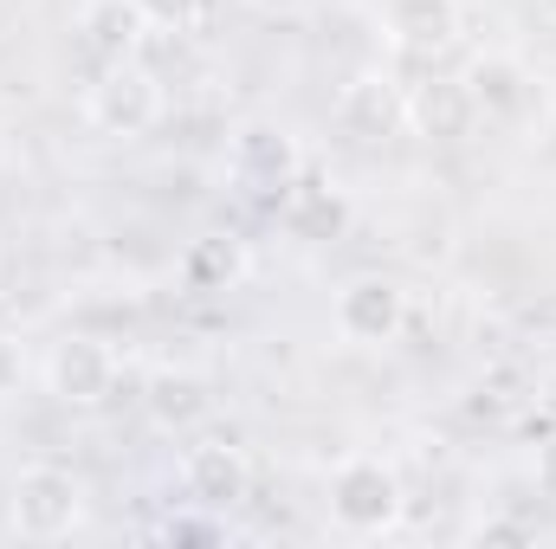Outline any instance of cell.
Here are the masks:
<instances>
[{"label": "cell", "instance_id": "obj_20", "mask_svg": "<svg viewBox=\"0 0 556 549\" xmlns=\"http://www.w3.org/2000/svg\"><path fill=\"white\" fill-rule=\"evenodd\" d=\"M544 13H551V20H556V0H544Z\"/></svg>", "mask_w": 556, "mask_h": 549}, {"label": "cell", "instance_id": "obj_2", "mask_svg": "<svg viewBox=\"0 0 556 549\" xmlns=\"http://www.w3.org/2000/svg\"><path fill=\"white\" fill-rule=\"evenodd\" d=\"M85 524V478L72 465H26L13 478V498H7V531L26 537V544H65L72 531Z\"/></svg>", "mask_w": 556, "mask_h": 549}, {"label": "cell", "instance_id": "obj_8", "mask_svg": "<svg viewBox=\"0 0 556 549\" xmlns=\"http://www.w3.org/2000/svg\"><path fill=\"white\" fill-rule=\"evenodd\" d=\"M466 85V98H472V117L479 124H525V111H531V98H538V78L511 59V52H485V59H472V72L459 78Z\"/></svg>", "mask_w": 556, "mask_h": 549}, {"label": "cell", "instance_id": "obj_16", "mask_svg": "<svg viewBox=\"0 0 556 549\" xmlns=\"http://www.w3.org/2000/svg\"><path fill=\"white\" fill-rule=\"evenodd\" d=\"M149 33H194L201 26V0H137Z\"/></svg>", "mask_w": 556, "mask_h": 549}, {"label": "cell", "instance_id": "obj_9", "mask_svg": "<svg viewBox=\"0 0 556 549\" xmlns=\"http://www.w3.org/2000/svg\"><path fill=\"white\" fill-rule=\"evenodd\" d=\"M337 130L350 142H382L389 130H402V91L389 72H356L343 91H337Z\"/></svg>", "mask_w": 556, "mask_h": 549}, {"label": "cell", "instance_id": "obj_3", "mask_svg": "<svg viewBox=\"0 0 556 549\" xmlns=\"http://www.w3.org/2000/svg\"><path fill=\"white\" fill-rule=\"evenodd\" d=\"M162 78L142 65V59H124V65H98L91 91H85V124L98 137L117 142H142L155 124H162Z\"/></svg>", "mask_w": 556, "mask_h": 549}, {"label": "cell", "instance_id": "obj_6", "mask_svg": "<svg viewBox=\"0 0 556 549\" xmlns=\"http://www.w3.org/2000/svg\"><path fill=\"white\" fill-rule=\"evenodd\" d=\"M227 175L247 188V194H260V201H285V188L304 175V155H298V137L291 130H278V124H247V130H233L227 142Z\"/></svg>", "mask_w": 556, "mask_h": 549}, {"label": "cell", "instance_id": "obj_14", "mask_svg": "<svg viewBox=\"0 0 556 549\" xmlns=\"http://www.w3.org/2000/svg\"><path fill=\"white\" fill-rule=\"evenodd\" d=\"M278 214H285V227H291V233H304V240H330V233L343 227V201H337L324 181H311V175H298V181L285 188Z\"/></svg>", "mask_w": 556, "mask_h": 549}, {"label": "cell", "instance_id": "obj_17", "mask_svg": "<svg viewBox=\"0 0 556 549\" xmlns=\"http://www.w3.org/2000/svg\"><path fill=\"white\" fill-rule=\"evenodd\" d=\"M20 382H26V343H20V336L0 323V401H7Z\"/></svg>", "mask_w": 556, "mask_h": 549}, {"label": "cell", "instance_id": "obj_11", "mask_svg": "<svg viewBox=\"0 0 556 549\" xmlns=\"http://www.w3.org/2000/svg\"><path fill=\"white\" fill-rule=\"evenodd\" d=\"M402 124L415 130V137H466L479 117H472V98H466V85H453V78H440V85H415V91H402Z\"/></svg>", "mask_w": 556, "mask_h": 549}, {"label": "cell", "instance_id": "obj_7", "mask_svg": "<svg viewBox=\"0 0 556 549\" xmlns=\"http://www.w3.org/2000/svg\"><path fill=\"white\" fill-rule=\"evenodd\" d=\"M181 491L201 511H240L253 498V459L233 439H194L181 452Z\"/></svg>", "mask_w": 556, "mask_h": 549}, {"label": "cell", "instance_id": "obj_1", "mask_svg": "<svg viewBox=\"0 0 556 549\" xmlns=\"http://www.w3.org/2000/svg\"><path fill=\"white\" fill-rule=\"evenodd\" d=\"M324 505H330V524H337L343 537H389V531L408 518L402 465L382 459V452H350V459H337Z\"/></svg>", "mask_w": 556, "mask_h": 549}, {"label": "cell", "instance_id": "obj_13", "mask_svg": "<svg viewBox=\"0 0 556 549\" xmlns=\"http://www.w3.org/2000/svg\"><path fill=\"white\" fill-rule=\"evenodd\" d=\"M207 382L201 375H181V369H162L155 382H149V413H155V426L162 433H188L194 420H207Z\"/></svg>", "mask_w": 556, "mask_h": 549}, {"label": "cell", "instance_id": "obj_15", "mask_svg": "<svg viewBox=\"0 0 556 549\" xmlns=\"http://www.w3.org/2000/svg\"><path fill=\"white\" fill-rule=\"evenodd\" d=\"M181 272L194 278V284H233V278L247 272V246H240L233 233H214V240H201V246H188V259H181Z\"/></svg>", "mask_w": 556, "mask_h": 549}, {"label": "cell", "instance_id": "obj_12", "mask_svg": "<svg viewBox=\"0 0 556 549\" xmlns=\"http://www.w3.org/2000/svg\"><path fill=\"white\" fill-rule=\"evenodd\" d=\"M389 33L402 52H446L459 39V0H389Z\"/></svg>", "mask_w": 556, "mask_h": 549}, {"label": "cell", "instance_id": "obj_10", "mask_svg": "<svg viewBox=\"0 0 556 549\" xmlns=\"http://www.w3.org/2000/svg\"><path fill=\"white\" fill-rule=\"evenodd\" d=\"M78 39L98 65H124V59H142L149 20L137 0H78Z\"/></svg>", "mask_w": 556, "mask_h": 549}, {"label": "cell", "instance_id": "obj_19", "mask_svg": "<svg viewBox=\"0 0 556 549\" xmlns=\"http://www.w3.org/2000/svg\"><path fill=\"white\" fill-rule=\"evenodd\" d=\"M531 401H538V413H544V420L556 426V362L544 369V375H538V395H531Z\"/></svg>", "mask_w": 556, "mask_h": 549}, {"label": "cell", "instance_id": "obj_18", "mask_svg": "<svg viewBox=\"0 0 556 549\" xmlns=\"http://www.w3.org/2000/svg\"><path fill=\"white\" fill-rule=\"evenodd\" d=\"M531 485L556 505V433H544V439H538V452H531Z\"/></svg>", "mask_w": 556, "mask_h": 549}, {"label": "cell", "instance_id": "obj_5", "mask_svg": "<svg viewBox=\"0 0 556 549\" xmlns=\"http://www.w3.org/2000/svg\"><path fill=\"white\" fill-rule=\"evenodd\" d=\"M330 323H337V336L350 349H382V343H395L408 330V284L389 272L350 278L337 291V304H330Z\"/></svg>", "mask_w": 556, "mask_h": 549}, {"label": "cell", "instance_id": "obj_4", "mask_svg": "<svg viewBox=\"0 0 556 549\" xmlns=\"http://www.w3.org/2000/svg\"><path fill=\"white\" fill-rule=\"evenodd\" d=\"M39 375H46V395H52L59 408L91 413L117 395V349H111L104 336L72 330V336H59V343L46 349V369H39Z\"/></svg>", "mask_w": 556, "mask_h": 549}]
</instances>
